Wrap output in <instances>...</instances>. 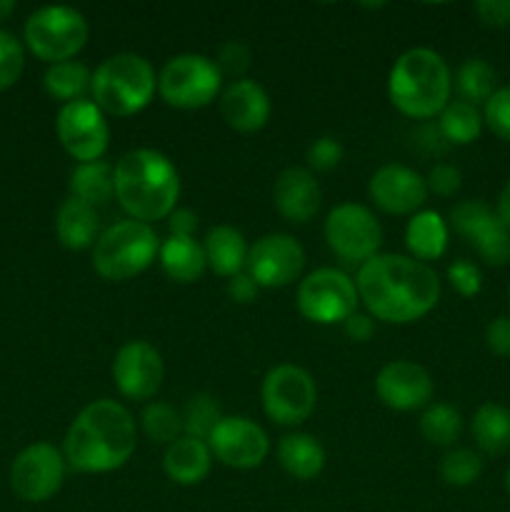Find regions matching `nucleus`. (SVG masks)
<instances>
[{
  "mask_svg": "<svg viewBox=\"0 0 510 512\" xmlns=\"http://www.w3.org/2000/svg\"><path fill=\"white\" fill-rule=\"evenodd\" d=\"M485 345L490 348V353L500 355V358H508L510 355V315H498L488 323L485 328Z\"/></svg>",
  "mask_w": 510,
  "mask_h": 512,
  "instance_id": "nucleus-43",
  "label": "nucleus"
},
{
  "mask_svg": "<svg viewBox=\"0 0 510 512\" xmlns=\"http://www.w3.org/2000/svg\"><path fill=\"white\" fill-rule=\"evenodd\" d=\"M368 195L383 213L415 215L428 198V185L423 175L408 165H383L368 183Z\"/></svg>",
  "mask_w": 510,
  "mask_h": 512,
  "instance_id": "nucleus-19",
  "label": "nucleus"
},
{
  "mask_svg": "<svg viewBox=\"0 0 510 512\" xmlns=\"http://www.w3.org/2000/svg\"><path fill=\"white\" fill-rule=\"evenodd\" d=\"M158 90L155 70L143 55L118 53L105 58L90 80L93 103L113 118H128L148 108Z\"/></svg>",
  "mask_w": 510,
  "mask_h": 512,
  "instance_id": "nucleus-5",
  "label": "nucleus"
},
{
  "mask_svg": "<svg viewBox=\"0 0 510 512\" xmlns=\"http://www.w3.org/2000/svg\"><path fill=\"white\" fill-rule=\"evenodd\" d=\"M453 75L443 55L430 48H410L393 63L388 75L390 103L403 115L430 120L445 110Z\"/></svg>",
  "mask_w": 510,
  "mask_h": 512,
  "instance_id": "nucleus-4",
  "label": "nucleus"
},
{
  "mask_svg": "<svg viewBox=\"0 0 510 512\" xmlns=\"http://www.w3.org/2000/svg\"><path fill=\"white\" fill-rule=\"evenodd\" d=\"M223 75L205 55L183 53L170 58L158 75V93L170 108L198 110L220 95Z\"/></svg>",
  "mask_w": 510,
  "mask_h": 512,
  "instance_id": "nucleus-8",
  "label": "nucleus"
},
{
  "mask_svg": "<svg viewBox=\"0 0 510 512\" xmlns=\"http://www.w3.org/2000/svg\"><path fill=\"white\" fill-rule=\"evenodd\" d=\"M183 435H190V438L208 440V435L213 433L215 425L225 418L223 410H220V403L208 393H198L185 403L183 413Z\"/></svg>",
  "mask_w": 510,
  "mask_h": 512,
  "instance_id": "nucleus-34",
  "label": "nucleus"
},
{
  "mask_svg": "<svg viewBox=\"0 0 510 512\" xmlns=\"http://www.w3.org/2000/svg\"><path fill=\"white\" fill-rule=\"evenodd\" d=\"M305 160H308L310 173H330L340 165L343 160V145L333 135H323V138L313 140L305 150Z\"/></svg>",
  "mask_w": 510,
  "mask_h": 512,
  "instance_id": "nucleus-38",
  "label": "nucleus"
},
{
  "mask_svg": "<svg viewBox=\"0 0 510 512\" xmlns=\"http://www.w3.org/2000/svg\"><path fill=\"white\" fill-rule=\"evenodd\" d=\"M405 245L420 263L443 258L448 250V225L435 210H420L408 220Z\"/></svg>",
  "mask_w": 510,
  "mask_h": 512,
  "instance_id": "nucleus-27",
  "label": "nucleus"
},
{
  "mask_svg": "<svg viewBox=\"0 0 510 512\" xmlns=\"http://www.w3.org/2000/svg\"><path fill=\"white\" fill-rule=\"evenodd\" d=\"M495 213H498V218L503 220V225H505V228L510 230V180H508V183H505V188L500 190V198H498V210H495Z\"/></svg>",
  "mask_w": 510,
  "mask_h": 512,
  "instance_id": "nucleus-49",
  "label": "nucleus"
},
{
  "mask_svg": "<svg viewBox=\"0 0 510 512\" xmlns=\"http://www.w3.org/2000/svg\"><path fill=\"white\" fill-rule=\"evenodd\" d=\"M373 320H375L373 315L358 313V310H355V313L343 323L345 335H348L350 340H355V343H365V340L373 338V333H375Z\"/></svg>",
  "mask_w": 510,
  "mask_h": 512,
  "instance_id": "nucleus-45",
  "label": "nucleus"
},
{
  "mask_svg": "<svg viewBox=\"0 0 510 512\" xmlns=\"http://www.w3.org/2000/svg\"><path fill=\"white\" fill-rule=\"evenodd\" d=\"M65 458L55 445H28L10 468V488L25 503H45L53 498L65 480Z\"/></svg>",
  "mask_w": 510,
  "mask_h": 512,
  "instance_id": "nucleus-14",
  "label": "nucleus"
},
{
  "mask_svg": "<svg viewBox=\"0 0 510 512\" xmlns=\"http://www.w3.org/2000/svg\"><path fill=\"white\" fill-rule=\"evenodd\" d=\"M450 225L455 233L463 235L480 260L493 268H503L510 263V230L498 218L490 205L483 200H463L450 210Z\"/></svg>",
  "mask_w": 510,
  "mask_h": 512,
  "instance_id": "nucleus-13",
  "label": "nucleus"
},
{
  "mask_svg": "<svg viewBox=\"0 0 510 512\" xmlns=\"http://www.w3.org/2000/svg\"><path fill=\"white\" fill-rule=\"evenodd\" d=\"M158 258L165 275L170 280H175V283H195V280L203 278L205 268H208L203 245L195 238L170 235L165 243H160Z\"/></svg>",
  "mask_w": 510,
  "mask_h": 512,
  "instance_id": "nucleus-25",
  "label": "nucleus"
},
{
  "mask_svg": "<svg viewBox=\"0 0 510 512\" xmlns=\"http://www.w3.org/2000/svg\"><path fill=\"white\" fill-rule=\"evenodd\" d=\"M25 53L23 43L8 30H0V90H8L23 75Z\"/></svg>",
  "mask_w": 510,
  "mask_h": 512,
  "instance_id": "nucleus-37",
  "label": "nucleus"
},
{
  "mask_svg": "<svg viewBox=\"0 0 510 512\" xmlns=\"http://www.w3.org/2000/svg\"><path fill=\"white\" fill-rule=\"evenodd\" d=\"M210 465H213V453H210L208 443L190 438V435H183L173 445H168L163 455L165 475L183 488L203 483L210 473Z\"/></svg>",
  "mask_w": 510,
  "mask_h": 512,
  "instance_id": "nucleus-22",
  "label": "nucleus"
},
{
  "mask_svg": "<svg viewBox=\"0 0 510 512\" xmlns=\"http://www.w3.org/2000/svg\"><path fill=\"white\" fill-rule=\"evenodd\" d=\"M88 43V20L68 5H45L25 20V45L45 63L73 60Z\"/></svg>",
  "mask_w": 510,
  "mask_h": 512,
  "instance_id": "nucleus-7",
  "label": "nucleus"
},
{
  "mask_svg": "<svg viewBox=\"0 0 510 512\" xmlns=\"http://www.w3.org/2000/svg\"><path fill=\"white\" fill-rule=\"evenodd\" d=\"M483 123L488 125L490 133L510 143V88L495 90L493 98L485 103Z\"/></svg>",
  "mask_w": 510,
  "mask_h": 512,
  "instance_id": "nucleus-39",
  "label": "nucleus"
},
{
  "mask_svg": "<svg viewBox=\"0 0 510 512\" xmlns=\"http://www.w3.org/2000/svg\"><path fill=\"white\" fill-rule=\"evenodd\" d=\"M13 10H15L13 0H0V20L8 18V15L13 13Z\"/></svg>",
  "mask_w": 510,
  "mask_h": 512,
  "instance_id": "nucleus-50",
  "label": "nucleus"
},
{
  "mask_svg": "<svg viewBox=\"0 0 510 512\" xmlns=\"http://www.w3.org/2000/svg\"><path fill=\"white\" fill-rule=\"evenodd\" d=\"M280 468L295 480H313L325 468V450L318 438L308 433L285 435L278 445Z\"/></svg>",
  "mask_w": 510,
  "mask_h": 512,
  "instance_id": "nucleus-26",
  "label": "nucleus"
},
{
  "mask_svg": "<svg viewBox=\"0 0 510 512\" xmlns=\"http://www.w3.org/2000/svg\"><path fill=\"white\" fill-rule=\"evenodd\" d=\"M113 383L130 400H150L163 385V358L145 340H130L113 358Z\"/></svg>",
  "mask_w": 510,
  "mask_h": 512,
  "instance_id": "nucleus-17",
  "label": "nucleus"
},
{
  "mask_svg": "<svg viewBox=\"0 0 510 512\" xmlns=\"http://www.w3.org/2000/svg\"><path fill=\"white\" fill-rule=\"evenodd\" d=\"M100 218L98 210L93 205L83 203V200L73 198L63 200L55 215V235H58L60 245L68 250H85L95 245L98 240Z\"/></svg>",
  "mask_w": 510,
  "mask_h": 512,
  "instance_id": "nucleus-24",
  "label": "nucleus"
},
{
  "mask_svg": "<svg viewBox=\"0 0 510 512\" xmlns=\"http://www.w3.org/2000/svg\"><path fill=\"white\" fill-rule=\"evenodd\" d=\"M245 268L258 288H285L303 273L305 250L293 235L268 233L248 250Z\"/></svg>",
  "mask_w": 510,
  "mask_h": 512,
  "instance_id": "nucleus-15",
  "label": "nucleus"
},
{
  "mask_svg": "<svg viewBox=\"0 0 510 512\" xmlns=\"http://www.w3.org/2000/svg\"><path fill=\"white\" fill-rule=\"evenodd\" d=\"M180 195V175L170 158L150 148L128 150L115 165V198L138 223L168 218Z\"/></svg>",
  "mask_w": 510,
  "mask_h": 512,
  "instance_id": "nucleus-3",
  "label": "nucleus"
},
{
  "mask_svg": "<svg viewBox=\"0 0 510 512\" xmlns=\"http://www.w3.org/2000/svg\"><path fill=\"white\" fill-rule=\"evenodd\" d=\"M358 303L355 280H350L343 270H313L298 288V310L310 323H345L358 310Z\"/></svg>",
  "mask_w": 510,
  "mask_h": 512,
  "instance_id": "nucleus-10",
  "label": "nucleus"
},
{
  "mask_svg": "<svg viewBox=\"0 0 510 512\" xmlns=\"http://www.w3.org/2000/svg\"><path fill=\"white\" fill-rule=\"evenodd\" d=\"M55 130L65 153L78 163H95L110 145V125L105 113L88 98L65 103L55 120Z\"/></svg>",
  "mask_w": 510,
  "mask_h": 512,
  "instance_id": "nucleus-12",
  "label": "nucleus"
},
{
  "mask_svg": "<svg viewBox=\"0 0 510 512\" xmlns=\"http://www.w3.org/2000/svg\"><path fill=\"white\" fill-rule=\"evenodd\" d=\"M505 493H508V498H510V470L505 473Z\"/></svg>",
  "mask_w": 510,
  "mask_h": 512,
  "instance_id": "nucleus-51",
  "label": "nucleus"
},
{
  "mask_svg": "<svg viewBox=\"0 0 510 512\" xmlns=\"http://www.w3.org/2000/svg\"><path fill=\"white\" fill-rule=\"evenodd\" d=\"M263 410L273 423L278 425H300L313 415L318 390L308 370L298 365H275L268 370L260 388Z\"/></svg>",
  "mask_w": 510,
  "mask_h": 512,
  "instance_id": "nucleus-11",
  "label": "nucleus"
},
{
  "mask_svg": "<svg viewBox=\"0 0 510 512\" xmlns=\"http://www.w3.org/2000/svg\"><path fill=\"white\" fill-rule=\"evenodd\" d=\"M168 228L170 235H178V238H193V233L198 230V215L188 208H175L168 215Z\"/></svg>",
  "mask_w": 510,
  "mask_h": 512,
  "instance_id": "nucleus-48",
  "label": "nucleus"
},
{
  "mask_svg": "<svg viewBox=\"0 0 510 512\" xmlns=\"http://www.w3.org/2000/svg\"><path fill=\"white\" fill-rule=\"evenodd\" d=\"M495 83H498V75H495L493 65L485 63V60L480 58H468L463 65L458 68V75H455L453 85L455 90H458L460 100L463 103H470V105H485L490 98H493V93L498 88H495Z\"/></svg>",
  "mask_w": 510,
  "mask_h": 512,
  "instance_id": "nucleus-32",
  "label": "nucleus"
},
{
  "mask_svg": "<svg viewBox=\"0 0 510 512\" xmlns=\"http://www.w3.org/2000/svg\"><path fill=\"white\" fill-rule=\"evenodd\" d=\"M90 80H93V75L78 60H65V63L50 65L43 75V85L48 95L60 100L63 105L85 98V93L90 90Z\"/></svg>",
  "mask_w": 510,
  "mask_h": 512,
  "instance_id": "nucleus-30",
  "label": "nucleus"
},
{
  "mask_svg": "<svg viewBox=\"0 0 510 512\" xmlns=\"http://www.w3.org/2000/svg\"><path fill=\"white\" fill-rule=\"evenodd\" d=\"M475 15H478L488 28H508L510 0H480V3H475Z\"/></svg>",
  "mask_w": 510,
  "mask_h": 512,
  "instance_id": "nucleus-44",
  "label": "nucleus"
},
{
  "mask_svg": "<svg viewBox=\"0 0 510 512\" xmlns=\"http://www.w3.org/2000/svg\"><path fill=\"white\" fill-rule=\"evenodd\" d=\"M380 403L398 413L420 410L433 398V378L423 365L413 360H393L375 378Z\"/></svg>",
  "mask_w": 510,
  "mask_h": 512,
  "instance_id": "nucleus-18",
  "label": "nucleus"
},
{
  "mask_svg": "<svg viewBox=\"0 0 510 512\" xmlns=\"http://www.w3.org/2000/svg\"><path fill=\"white\" fill-rule=\"evenodd\" d=\"M415 145H425V150L423 153L425 155H440V153H445V148H448V140L443 138V133H440V128H438V123H425L423 128H418L415 130Z\"/></svg>",
  "mask_w": 510,
  "mask_h": 512,
  "instance_id": "nucleus-47",
  "label": "nucleus"
},
{
  "mask_svg": "<svg viewBox=\"0 0 510 512\" xmlns=\"http://www.w3.org/2000/svg\"><path fill=\"white\" fill-rule=\"evenodd\" d=\"M438 473L445 485L450 488H468L483 475V458L475 450L455 448L443 455L438 465Z\"/></svg>",
  "mask_w": 510,
  "mask_h": 512,
  "instance_id": "nucleus-36",
  "label": "nucleus"
},
{
  "mask_svg": "<svg viewBox=\"0 0 510 512\" xmlns=\"http://www.w3.org/2000/svg\"><path fill=\"white\" fill-rule=\"evenodd\" d=\"M70 193L88 205H105L115 195V168L105 160L78 163L70 173Z\"/></svg>",
  "mask_w": 510,
  "mask_h": 512,
  "instance_id": "nucleus-29",
  "label": "nucleus"
},
{
  "mask_svg": "<svg viewBox=\"0 0 510 512\" xmlns=\"http://www.w3.org/2000/svg\"><path fill=\"white\" fill-rule=\"evenodd\" d=\"M138 428L128 408L110 398L93 400L70 423L63 440V458L75 473H113L135 453Z\"/></svg>",
  "mask_w": 510,
  "mask_h": 512,
  "instance_id": "nucleus-2",
  "label": "nucleus"
},
{
  "mask_svg": "<svg viewBox=\"0 0 510 512\" xmlns=\"http://www.w3.org/2000/svg\"><path fill=\"white\" fill-rule=\"evenodd\" d=\"M203 250L208 268L215 275H220V278L230 280L238 273H243L250 248L245 243V235L238 228H233V225H215L205 235Z\"/></svg>",
  "mask_w": 510,
  "mask_h": 512,
  "instance_id": "nucleus-23",
  "label": "nucleus"
},
{
  "mask_svg": "<svg viewBox=\"0 0 510 512\" xmlns=\"http://www.w3.org/2000/svg\"><path fill=\"white\" fill-rule=\"evenodd\" d=\"M438 128L448 145H470L480 138L483 113L463 100H450L443 113L438 115Z\"/></svg>",
  "mask_w": 510,
  "mask_h": 512,
  "instance_id": "nucleus-31",
  "label": "nucleus"
},
{
  "mask_svg": "<svg viewBox=\"0 0 510 512\" xmlns=\"http://www.w3.org/2000/svg\"><path fill=\"white\" fill-rule=\"evenodd\" d=\"M323 190L308 168H285L273 185V205L288 223H310L318 215Z\"/></svg>",
  "mask_w": 510,
  "mask_h": 512,
  "instance_id": "nucleus-20",
  "label": "nucleus"
},
{
  "mask_svg": "<svg viewBox=\"0 0 510 512\" xmlns=\"http://www.w3.org/2000/svg\"><path fill=\"white\" fill-rule=\"evenodd\" d=\"M448 280L453 290L463 298H475L483 290V275L480 268L470 260H455L448 265Z\"/></svg>",
  "mask_w": 510,
  "mask_h": 512,
  "instance_id": "nucleus-41",
  "label": "nucleus"
},
{
  "mask_svg": "<svg viewBox=\"0 0 510 512\" xmlns=\"http://www.w3.org/2000/svg\"><path fill=\"white\" fill-rule=\"evenodd\" d=\"M460 183H463V175H460V170L450 163L433 165L428 178H425L428 190H433V193L440 195V198H450V195L458 193Z\"/></svg>",
  "mask_w": 510,
  "mask_h": 512,
  "instance_id": "nucleus-42",
  "label": "nucleus"
},
{
  "mask_svg": "<svg viewBox=\"0 0 510 512\" xmlns=\"http://www.w3.org/2000/svg\"><path fill=\"white\" fill-rule=\"evenodd\" d=\"M258 290H260L258 283H255L248 273H238L235 278L228 280L230 300H235V303H240V305L253 303V300L258 298Z\"/></svg>",
  "mask_w": 510,
  "mask_h": 512,
  "instance_id": "nucleus-46",
  "label": "nucleus"
},
{
  "mask_svg": "<svg viewBox=\"0 0 510 512\" xmlns=\"http://www.w3.org/2000/svg\"><path fill=\"white\" fill-rule=\"evenodd\" d=\"M160 250V240L150 225L120 220L98 235L93 245V268L108 283H125L145 273Z\"/></svg>",
  "mask_w": 510,
  "mask_h": 512,
  "instance_id": "nucleus-6",
  "label": "nucleus"
},
{
  "mask_svg": "<svg viewBox=\"0 0 510 512\" xmlns=\"http://www.w3.org/2000/svg\"><path fill=\"white\" fill-rule=\"evenodd\" d=\"M325 243L348 265H363L383 245V228L373 210L360 203H340L325 218Z\"/></svg>",
  "mask_w": 510,
  "mask_h": 512,
  "instance_id": "nucleus-9",
  "label": "nucleus"
},
{
  "mask_svg": "<svg viewBox=\"0 0 510 512\" xmlns=\"http://www.w3.org/2000/svg\"><path fill=\"white\" fill-rule=\"evenodd\" d=\"M208 448L215 460L235 470H253L268 458V435L258 423L240 415H225L213 433L208 435Z\"/></svg>",
  "mask_w": 510,
  "mask_h": 512,
  "instance_id": "nucleus-16",
  "label": "nucleus"
},
{
  "mask_svg": "<svg viewBox=\"0 0 510 512\" xmlns=\"http://www.w3.org/2000/svg\"><path fill=\"white\" fill-rule=\"evenodd\" d=\"M470 433L485 455H503L510 450V410L498 403H483L473 413Z\"/></svg>",
  "mask_w": 510,
  "mask_h": 512,
  "instance_id": "nucleus-28",
  "label": "nucleus"
},
{
  "mask_svg": "<svg viewBox=\"0 0 510 512\" xmlns=\"http://www.w3.org/2000/svg\"><path fill=\"white\" fill-rule=\"evenodd\" d=\"M140 428L148 435V440L158 445H173L175 440L183 438V418L168 403L145 405L143 415H140Z\"/></svg>",
  "mask_w": 510,
  "mask_h": 512,
  "instance_id": "nucleus-35",
  "label": "nucleus"
},
{
  "mask_svg": "<svg viewBox=\"0 0 510 512\" xmlns=\"http://www.w3.org/2000/svg\"><path fill=\"white\" fill-rule=\"evenodd\" d=\"M215 68L220 70V75H228V78L243 80V73L250 68V50L248 45L240 43V40H228L218 48L215 55Z\"/></svg>",
  "mask_w": 510,
  "mask_h": 512,
  "instance_id": "nucleus-40",
  "label": "nucleus"
},
{
  "mask_svg": "<svg viewBox=\"0 0 510 512\" xmlns=\"http://www.w3.org/2000/svg\"><path fill=\"white\" fill-rule=\"evenodd\" d=\"M220 115L238 133H258L270 118V98L255 80H233L220 95Z\"/></svg>",
  "mask_w": 510,
  "mask_h": 512,
  "instance_id": "nucleus-21",
  "label": "nucleus"
},
{
  "mask_svg": "<svg viewBox=\"0 0 510 512\" xmlns=\"http://www.w3.org/2000/svg\"><path fill=\"white\" fill-rule=\"evenodd\" d=\"M420 433L430 445L438 448H450L463 433V418L458 410L448 403H435L425 408L420 415Z\"/></svg>",
  "mask_w": 510,
  "mask_h": 512,
  "instance_id": "nucleus-33",
  "label": "nucleus"
},
{
  "mask_svg": "<svg viewBox=\"0 0 510 512\" xmlns=\"http://www.w3.org/2000/svg\"><path fill=\"white\" fill-rule=\"evenodd\" d=\"M355 288L368 315L395 325L425 318L440 300L438 273L428 263L395 253L375 255L360 265Z\"/></svg>",
  "mask_w": 510,
  "mask_h": 512,
  "instance_id": "nucleus-1",
  "label": "nucleus"
}]
</instances>
